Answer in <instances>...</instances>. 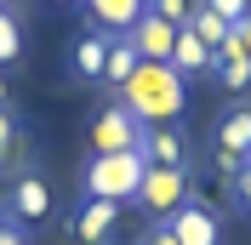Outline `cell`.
I'll return each instance as SVG.
<instances>
[{"label":"cell","mask_w":251,"mask_h":245,"mask_svg":"<svg viewBox=\"0 0 251 245\" xmlns=\"http://www.w3.org/2000/svg\"><path fill=\"white\" fill-rule=\"evenodd\" d=\"M114 228H120V205L114 199H80V211H75V240L80 245H103Z\"/></svg>","instance_id":"obj_10"},{"label":"cell","mask_w":251,"mask_h":245,"mask_svg":"<svg viewBox=\"0 0 251 245\" xmlns=\"http://www.w3.org/2000/svg\"><path fill=\"white\" fill-rule=\"evenodd\" d=\"M172 69H177L183 80H194V74L211 69V51L200 46V34H194V29H177V40H172Z\"/></svg>","instance_id":"obj_14"},{"label":"cell","mask_w":251,"mask_h":245,"mask_svg":"<svg viewBox=\"0 0 251 245\" xmlns=\"http://www.w3.org/2000/svg\"><path fill=\"white\" fill-rule=\"evenodd\" d=\"M6 217H12L17 228H23V222H46V217H51V188H46L40 171H23L12 188H6Z\"/></svg>","instance_id":"obj_7"},{"label":"cell","mask_w":251,"mask_h":245,"mask_svg":"<svg viewBox=\"0 0 251 245\" xmlns=\"http://www.w3.org/2000/svg\"><path fill=\"white\" fill-rule=\"evenodd\" d=\"M23 160V131H17L12 108H0V166H17Z\"/></svg>","instance_id":"obj_18"},{"label":"cell","mask_w":251,"mask_h":245,"mask_svg":"<svg viewBox=\"0 0 251 245\" xmlns=\"http://www.w3.org/2000/svg\"><path fill=\"white\" fill-rule=\"evenodd\" d=\"M166 228H172V240H177V245H217V240H223L217 211H211L205 199H194V194H188L172 217H166Z\"/></svg>","instance_id":"obj_6"},{"label":"cell","mask_w":251,"mask_h":245,"mask_svg":"<svg viewBox=\"0 0 251 245\" xmlns=\"http://www.w3.org/2000/svg\"><path fill=\"white\" fill-rule=\"evenodd\" d=\"M234 34H240V46H246V57H251V17H246V23H234Z\"/></svg>","instance_id":"obj_24"},{"label":"cell","mask_w":251,"mask_h":245,"mask_svg":"<svg viewBox=\"0 0 251 245\" xmlns=\"http://www.w3.org/2000/svg\"><path fill=\"white\" fill-rule=\"evenodd\" d=\"M137 51H131V40H126V34H109V63H103V86H109V92H120L126 80L137 74Z\"/></svg>","instance_id":"obj_15"},{"label":"cell","mask_w":251,"mask_h":245,"mask_svg":"<svg viewBox=\"0 0 251 245\" xmlns=\"http://www.w3.org/2000/svg\"><path fill=\"white\" fill-rule=\"evenodd\" d=\"M143 171H149V160H143L137 148H131V154H92L86 171H80V194H86V199H114V205H126V199H137Z\"/></svg>","instance_id":"obj_2"},{"label":"cell","mask_w":251,"mask_h":245,"mask_svg":"<svg viewBox=\"0 0 251 245\" xmlns=\"http://www.w3.org/2000/svg\"><path fill=\"white\" fill-rule=\"evenodd\" d=\"M0 12H12V0H0Z\"/></svg>","instance_id":"obj_26"},{"label":"cell","mask_w":251,"mask_h":245,"mask_svg":"<svg viewBox=\"0 0 251 245\" xmlns=\"http://www.w3.org/2000/svg\"><path fill=\"white\" fill-rule=\"evenodd\" d=\"M137 143H143V120L120 103V97L103 103V114L92 120V154H131Z\"/></svg>","instance_id":"obj_4"},{"label":"cell","mask_w":251,"mask_h":245,"mask_svg":"<svg viewBox=\"0 0 251 245\" xmlns=\"http://www.w3.org/2000/svg\"><path fill=\"white\" fill-rule=\"evenodd\" d=\"M17 57H23V23L17 12H0V69H12Z\"/></svg>","instance_id":"obj_17"},{"label":"cell","mask_w":251,"mask_h":245,"mask_svg":"<svg viewBox=\"0 0 251 245\" xmlns=\"http://www.w3.org/2000/svg\"><path fill=\"white\" fill-rule=\"evenodd\" d=\"M6 103H12V92H6V80H0V108H6Z\"/></svg>","instance_id":"obj_25"},{"label":"cell","mask_w":251,"mask_h":245,"mask_svg":"<svg viewBox=\"0 0 251 245\" xmlns=\"http://www.w3.org/2000/svg\"><path fill=\"white\" fill-rule=\"evenodd\" d=\"M205 12H217L223 23H228V29H234V23H246L251 17V0H200Z\"/></svg>","instance_id":"obj_19"},{"label":"cell","mask_w":251,"mask_h":245,"mask_svg":"<svg viewBox=\"0 0 251 245\" xmlns=\"http://www.w3.org/2000/svg\"><path fill=\"white\" fill-rule=\"evenodd\" d=\"M0 245H29V240H23V228H17V222H0Z\"/></svg>","instance_id":"obj_23"},{"label":"cell","mask_w":251,"mask_h":245,"mask_svg":"<svg viewBox=\"0 0 251 245\" xmlns=\"http://www.w3.org/2000/svg\"><path fill=\"white\" fill-rule=\"evenodd\" d=\"M137 245H177V240H172V228H166V222H154V228L143 234V240H137Z\"/></svg>","instance_id":"obj_22"},{"label":"cell","mask_w":251,"mask_h":245,"mask_svg":"<svg viewBox=\"0 0 251 245\" xmlns=\"http://www.w3.org/2000/svg\"><path fill=\"white\" fill-rule=\"evenodd\" d=\"M86 12H92V23L103 34H126L143 12H149V0H86Z\"/></svg>","instance_id":"obj_12"},{"label":"cell","mask_w":251,"mask_h":245,"mask_svg":"<svg viewBox=\"0 0 251 245\" xmlns=\"http://www.w3.org/2000/svg\"><path fill=\"white\" fill-rule=\"evenodd\" d=\"M188 194H194V188H188V166H149L131 205H137V211H149L154 222H166V217H172Z\"/></svg>","instance_id":"obj_3"},{"label":"cell","mask_w":251,"mask_h":245,"mask_svg":"<svg viewBox=\"0 0 251 245\" xmlns=\"http://www.w3.org/2000/svg\"><path fill=\"white\" fill-rule=\"evenodd\" d=\"M126 40H131V51H137L143 63H172V40H177V23H166V17L143 12L131 29H126Z\"/></svg>","instance_id":"obj_9"},{"label":"cell","mask_w":251,"mask_h":245,"mask_svg":"<svg viewBox=\"0 0 251 245\" xmlns=\"http://www.w3.org/2000/svg\"><path fill=\"white\" fill-rule=\"evenodd\" d=\"M120 103L143 125H177V114H183V74L172 63H137V74L120 86Z\"/></svg>","instance_id":"obj_1"},{"label":"cell","mask_w":251,"mask_h":245,"mask_svg":"<svg viewBox=\"0 0 251 245\" xmlns=\"http://www.w3.org/2000/svg\"><path fill=\"white\" fill-rule=\"evenodd\" d=\"M205 74L217 80V92H228V97L251 92V57H246V46H240V34H234V29H228L223 51H211V69H205Z\"/></svg>","instance_id":"obj_8"},{"label":"cell","mask_w":251,"mask_h":245,"mask_svg":"<svg viewBox=\"0 0 251 245\" xmlns=\"http://www.w3.org/2000/svg\"><path fill=\"white\" fill-rule=\"evenodd\" d=\"M137 154L149 160V166H188V143H183L177 125H143Z\"/></svg>","instance_id":"obj_11"},{"label":"cell","mask_w":251,"mask_h":245,"mask_svg":"<svg viewBox=\"0 0 251 245\" xmlns=\"http://www.w3.org/2000/svg\"><path fill=\"white\" fill-rule=\"evenodd\" d=\"M51 6H75V0H51Z\"/></svg>","instance_id":"obj_27"},{"label":"cell","mask_w":251,"mask_h":245,"mask_svg":"<svg viewBox=\"0 0 251 245\" xmlns=\"http://www.w3.org/2000/svg\"><path fill=\"white\" fill-rule=\"evenodd\" d=\"M103 63H109V34H103V29L80 34L75 51H69V69H75L80 80H103Z\"/></svg>","instance_id":"obj_13"},{"label":"cell","mask_w":251,"mask_h":245,"mask_svg":"<svg viewBox=\"0 0 251 245\" xmlns=\"http://www.w3.org/2000/svg\"><path fill=\"white\" fill-rule=\"evenodd\" d=\"M228 188H234V211H240V217H251V160L234 171V177H228Z\"/></svg>","instance_id":"obj_20"},{"label":"cell","mask_w":251,"mask_h":245,"mask_svg":"<svg viewBox=\"0 0 251 245\" xmlns=\"http://www.w3.org/2000/svg\"><path fill=\"white\" fill-rule=\"evenodd\" d=\"M183 29L200 34V46H205V51H223V40H228V23H223L217 12H205V6H194V12L183 17Z\"/></svg>","instance_id":"obj_16"},{"label":"cell","mask_w":251,"mask_h":245,"mask_svg":"<svg viewBox=\"0 0 251 245\" xmlns=\"http://www.w3.org/2000/svg\"><path fill=\"white\" fill-rule=\"evenodd\" d=\"M149 12H154V17H166V23H177V29H183V17L194 12V0H149Z\"/></svg>","instance_id":"obj_21"},{"label":"cell","mask_w":251,"mask_h":245,"mask_svg":"<svg viewBox=\"0 0 251 245\" xmlns=\"http://www.w3.org/2000/svg\"><path fill=\"white\" fill-rule=\"evenodd\" d=\"M211 160H217V171L223 177H234L240 166L251 160V108H228L217 120V131H211Z\"/></svg>","instance_id":"obj_5"}]
</instances>
